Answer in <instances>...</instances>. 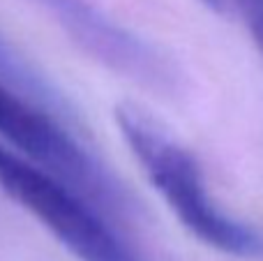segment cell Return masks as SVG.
I'll use <instances>...</instances> for the list:
<instances>
[{"label": "cell", "mask_w": 263, "mask_h": 261, "mask_svg": "<svg viewBox=\"0 0 263 261\" xmlns=\"http://www.w3.org/2000/svg\"><path fill=\"white\" fill-rule=\"evenodd\" d=\"M65 35L88 55L109 69L153 90L171 92L178 88V72L171 60L143 37L134 35L109 18L88 0H35Z\"/></svg>", "instance_id": "cell-4"}, {"label": "cell", "mask_w": 263, "mask_h": 261, "mask_svg": "<svg viewBox=\"0 0 263 261\" xmlns=\"http://www.w3.org/2000/svg\"><path fill=\"white\" fill-rule=\"evenodd\" d=\"M0 79L51 114L67 111V102L63 100V95L37 69H32L21 55L14 53L12 46L3 40H0Z\"/></svg>", "instance_id": "cell-5"}, {"label": "cell", "mask_w": 263, "mask_h": 261, "mask_svg": "<svg viewBox=\"0 0 263 261\" xmlns=\"http://www.w3.org/2000/svg\"><path fill=\"white\" fill-rule=\"evenodd\" d=\"M116 125L150 185L196 240L227 257L263 261V234L215 201L201 164L185 146L134 104L116 106Z\"/></svg>", "instance_id": "cell-1"}, {"label": "cell", "mask_w": 263, "mask_h": 261, "mask_svg": "<svg viewBox=\"0 0 263 261\" xmlns=\"http://www.w3.org/2000/svg\"><path fill=\"white\" fill-rule=\"evenodd\" d=\"M0 190L81 261H148L106 222V213L44 166L0 143Z\"/></svg>", "instance_id": "cell-2"}, {"label": "cell", "mask_w": 263, "mask_h": 261, "mask_svg": "<svg viewBox=\"0 0 263 261\" xmlns=\"http://www.w3.org/2000/svg\"><path fill=\"white\" fill-rule=\"evenodd\" d=\"M201 3H203L208 9H213V12H219V14L227 9V0H201Z\"/></svg>", "instance_id": "cell-6"}, {"label": "cell", "mask_w": 263, "mask_h": 261, "mask_svg": "<svg viewBox=\"0 0 263 261\" xmlns=\"http://www.w3.org/2000/svg\"><path fill=\"white\" fill-rule=\"evenodd\" d=\"M0 137L23 157L63 178L111 215L132 211V199L111 169L42 109L0 79Z\"/></svg>", "instance_id": "cell-3"}]
</instances>
